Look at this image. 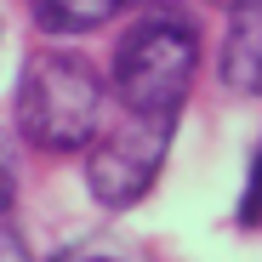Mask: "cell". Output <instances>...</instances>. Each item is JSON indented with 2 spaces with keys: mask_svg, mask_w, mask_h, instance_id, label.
I'll use <instances>...</instances> for the list:
<instances>
[{
  "mask_svg": "<svg viewBox=\"0 0 262 262\" xmlns=\"http://www.w3.org/2000/svg\"><path fill=\"white\" fill-rule=\"evenodd\" d=\"M103 108L108 85L80 52H34L17 74V131L46 154L92 148L103 131Z\"/></svg>",
  "mask_w": 262,
  "mask_h": 262,
  "instance_id": "6da1fadb",
  "label": "cell"
},
{
  "mask_svg": "<svg viewBox=\"0 0 262 262\" xmlns=\"http://www.w3.org/2000/svg\"><path fill=\"white\" fill-rule=\"evenodd\" d=\"M200 63V40L177 17H148L143 29H131L114 52V97L125 108L148 114H177Z\"/></svg>",
  "mask_w": 262,
  "mask_h": 262,
  "instance_id": "7a4b0ae2",
  "label": "cell"
},
{
  "mask_svg": "<svg viewBox=\"0 0 262 262\" xmlns=\"http://www.w3.org/2000/svg\"><path fill=\"white\" fill-rule=\"evenodd\" d=\"M171 131H177V114H148V108H125V103H120L114 131H103V137H97L92 165H85L92 200H103L108 211L137 205V200L154 188L160 165H165Z\"/></svg>",
  "mask_w": 262,
  "mask_h": 262,
  "instance_id": "3957f363",
  "label": "cell"
},
{
  "mask_svg": "<svg viewBox=\"0 0 262 262\" xmlns=\"http://www.w3.org/2000/svg\"><path fill=\"white\" fill-rule=\"evenodd\" d=\"M223 85L239 97H262V0H239L223 40Z\"/></svg>",
  "mask_w": 262,
  "mask_h": 262,
  "instance_id": "277c9868",
  "label": "cell"
},
{
  "mask_svg": "<svg viewBox=\"0 0 262 262\" xmlns=\"http://www.w3.org/2000/svg\"><path fill=\"white\" fill-rule=\"evenodd\" d=\"M120 6H125V0H29L34 23L46 34H85V29L108 23Z\"/></svg>",
  "mask_w": 262,
  "mask_h": 262,
  "instance_id": "5b68a950",
  "label": "cell"
},
{
  "mask_svg": "<svg viewBox=\"0 0 262 262\" xmlns=\"http://www.w3.org/2000/svg\"><path fill=\"white\" fill-rule=\"evenodd\" d=\"M245 223H262V148H256V171H251V188H245Z\"/></svg>",
  "mask_w": 262,
  "mask_h": 262,
  "instance_id": "8992f818",
  "label": "cell"
}]
</instances>
